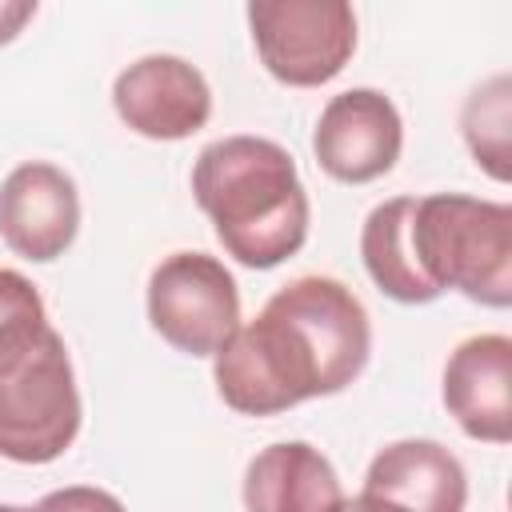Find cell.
Instances as JSON below:
<instances>
[{
	"label": "cell",
	"mask_w": 512,
	"mask_h": 512,
	"mask_svg": "<svg viewBox=\"0 0 512 512\" xmlns=\"http://www.w3.org/2000/svg\"><path fill=\"white\" fill-rule=\"evenodd\" d=\"M368 352L372 324L356 292L332 276H300L216 348L212 376L232 412L276 416L312 396L344 392Z\"/></svg>",
	"instance_id": "6da1fadb"
},
{
	"label": "cell",
	"mask_w": 512,
	"mask_h": 512,
	"mask_svg": "<svg viewBox=\"0 0 512 512\" xmlns=\"http://www.w3.org/2000/svg\"><path fill=\"white\" fill-rule=\"evenodd\" d=\"M192 192L224 252L244 268H276L308 240V192L276 140H212L192 164Z\"/></svg>",
	"instance_id": "7a4b0ae2"
},
{
	"label": "cell",
	"mask_w": 512,
	"mask_h": 512,
	"mask_svg": "<svg viewBox=\"0 0 512 512\" xmlns=\"http://www.w3.org/2000/svg\"><path fill=\"white\" fill-rule=\"evenodd\" d=\"M412 244L424 276L476 304H512V208L500 200L436 192L416 200Z\"/></svg>",
	"instance_id": "3957f363"
},
{
	"label": "cell",
	"mask_w": 512,
	"mask_h": 512,
	"mask_svg": "<svg viewBox=\"0 0 512 512\" xmlns=\"http://www.w3.org/2000/svg\"><path fill=\"white\" fill-rule=\"evenodd\" d=\"M80 388L52 328L16 368L0 372V456L16 464H48L64 456L80 432Z\"/></svg>",
	"instance_id": "277c9868"
},
{
	"label": "cell",
	"mask_w": 512,
	"mask_h": 512,
	"mask_svg": "<svg viewBox=\"0 0 512 512\" xmlns=\"http://www.w3.org/2000/svg\"><path fill=\"white\" fill-rule=\"evenodd\" d=\"M248 28L268 76L292 88L328 84L356 52V12L344 0H252Z\"/></svg>",
	"instance_id": "5b68a950"
},
{
	"label": "cell",
	"mask_w": 512,
	"mask_h": 512,
	"mask_svg": "<svg viewBox=\"0 0 512 512\" xmlns=\"http://www.w3.org/2000/svg\"><path fill=\"white\" fill-rule=\"evenodd\" d=\"M148 320L176 352L216 356L240 328V292L224 260L208 252H172L148 276Z\"/></svg>",
	"instance_id": "8992f818"
},
{
	"label": "cell",
	"mask_w": 512,
	"mask_h": 512,
	"mask_svg": "<svg viewBox=\"0 0 512 512\" xmlns=\"http://www.w3.org/2000/svg\"><path fill=\"white\" fill-rule=\"evenodd\" d=\"M404 124L396 104L376 88H348L332 96L316 120V164L340 184H368L400 160Z\"/></svg>",
	"instance_id": "52a82bcc"
},
{
	"label": "cell",
	"mask_w": 512,
	"mask_h": 512,
	"mask_svg": "<svg viewBox=\"0 0 512 512\" xmlns=\"http://www.w3.org/2000/svg\"><path fill=\"white\" fill-rule=\"evenodd\" d=\"M116 116L148 140H184L212 116V88L184 56L152 52L128 64L112 84Z\"/></svg>",
	"instance_id": "ba28073f"
},
{
	"label": "cell",
	"mask_w": 512,
	"mask_h": 512,
	"mask_svg": "<svg viewBox=\"0 0 512 512\" xmlns=\"http://www.w3.org/2000/svg\"><path fill=\"white\" fill-rule=\"evenodd\" d=\"M80 232V196L64 168L28 160L0 184V240L36 264L68 252Z\"/></svg>",
	"instance_id": "9c48e42d"
},
{
	"label": "cell",
	"mask_w": 512,
	"mask_h": 512,
	"mask_svg": "<svg viewBox=\"0 0 512 512\" xmlns=\"http://www.w3.org/2000/svg\"><path fill=\"white\" fill-rule=\"evenodd\" d=\"M444 408L472 440H512V340L504 332L456 344L444 364Z\"/></svg>",
	"instance_id": "30bf717a"
},
{
	"label": "cell",
	"mask_w": 512,
	"mask_h": 512,
	"mask_svg": "<svg viewBox=\"0 0 512 512\" xmlns=\"http://www.w3.org/2000/svg\"><path fill=\"white\" fill-rule=\"evenodd\" d=\"M364 492L408 512H464V464L436 440H396L380 448L364 472Z\"/></svg>",
	"instance_id": "8fae6325"
},
{
	"label": "cell",
	"mask_w": 512,
	"mask_h": 512,
	"mask_svg": "<svg viewBox=\"0 0 512 512\" xmlns=\"http://www.w3.org/2000/svg\"><path fill=\"white\" fill-rule=\"evenodd\" d=\"M340 504L344 488L332 460L304 440L260 448L244 472L248 512H336Z\"/></svg>",
	"instance_id": "7c38bea8"
},
{
	"label": "cell",
	"mask_w": 512,
	"mask_h": 512,
	"mask_svg": "<svg viewBox=\"0 0 512 512\" xmlns=\"http://www.w3.org/2000/svg\"><path fill=\"white\" fill-rule=\"evenodd\" d=\"M412 212H416L412 196H396V200L376 204L364 220V232H360V256H364V268L384 296H392L400 304H428L440 296V288L424 276V268L416 260Z\"/></svg>",
	"instance_id": "4fadbf2b"
},
{
	"label": "cell",
	"mask_w": 512,
	"mask_h": 512,
	"mask_svg": "<svg viewBox=\"0 0 512 512\" xmlns=\"http://www.w3.org/2000/svg\"><path fill=\"white\" fill-rule=\"evenodd\" d=\"M48 332L52 324L36 284L16 268H0V372L16 368Z\"/></svg>",
	"instance_id": "5bb4252c"
},
{
	"label": "cell",
	"mask_w": 512,
	"mask_h": 512,
	"mask_svg": "<svg viewBox=\"0 0 512 512\" xmlns=\"http://www.w3.org/2000/svg\"><path fill=\"white\" fill-rule=\"evenodd\" d=\"M460 128L476 164H484L496 180H508V76L504 72L480 84L464 100Z\"/></svg>",
	"instance_id": "9a60e30c"
},
{
	"label": "cell",
	"mask_w": 512,
	"mask_h": 512,
	"mask_svg": "<svg viewBox=\"0 0 512 512\" xmlns=\"http://www.w3.org/2000/svg\"><path fill=\"white\" fill-rule=\"evenodd\" d=\"M24 512H128L112 492L104 488H92V484H68V488H56L48 492L40 504L24 508Z\"/></svg>",
	"instance_id": "2e32d148"
},
{
	"label": "cell",
	"mask_w": 512,
	"mask_h": 512,
	"mask_svg": "<svg viewBox=\"0 0 512 512\" xmlns=\"http://www.w3.org/2000/svg\"><path fill=\"white\" fill-rule=\"evenodd\" d=\"M36 16V0H0V44L16 40L20 28Z\"/></svg>",
	"instance_id": "e0dca14e"
},
{
	"label": "cell",
	"mask_w": 512,
	"mask_h": 512,
	"mask_svg": "<svg viewBox=\"0 0 512 512\" xmlns=\"http://www.w3.org/2000/svg\"><path fill=\"white\" fill-rule=\"evenodd\" d=\"M336 512H408V508H400V504H392V500H380V496H368V492H360V496L344 500Z\"/></svg>",
	"instance_id": "ac0fdd59"
},
{
	"label": "cell",
	"mask_w": 512,
	"mask_h": 512,
	"mask_svg": "<svg viewBox=\"0 0 512 512\" xmlns=\"http://www.w3.org/2000/svg\"><path fill=\"white\" fill-rule=\"evenodd\" d=\"M0 512H24L20 504H0Z\"/></svg>",
	"instance_id": "d6986e66"
}]
</instances>
